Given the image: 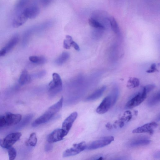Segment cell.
I'll return each instance as SVG.
<instances>
[{"label":"cell","instance_id":"29","mask_svg":"<svg viewBox=\"0 0 160 160\" xmlns=\"http://www.w3.org/2000/svg\"><path fill=\"white\" fill-rule=\"evenodd\" d=\"M156 65L155 64H151L149 69L146 71V72L148 73H154L158 71L156 68Z\"/></svg>","mask_w":160,"mask_h":160},{"label":"cell","instance_id":"25","mask_svg":"<svg viewBox=\"0 0 160 160\" xmlns=\"http://www.w3.org/2000/svg\"><path fill=\"white\" fill-rule=\"evenodd\" d=\"M66 39L64 41L63 47L64 48L69 49L71 47L70 43L73 41L72 37L69 35L66 36Z\"/></svg>","mask_w":160,"mask_h":160},{"label":"cell","instance_id":"22","mask_svg":"<svg viewBox=\"0 0 160 160\" xmlns=\"http://www.w3.org/2000/svg\"><path fill=\"white\" fill-rule=\"evenodd\" d=\"M37 142V139L36 135L35 133H33L30 135L26 143L28 146L34 147L36 146Z\"/></svg>","mask_w":160,"mask_h":160},{"label":"cell","instance_id":"18","mask_svg":"<svg viewBox=\"0 0 160 160\" xmlns=\"http://www.w3.org/2000/svg\"><path fill=\"white\" fill-rule=\"evenodd\" d=\"M151 142L150 140H138L132 141L130 144L132 147H137L148 145Z\"/></svg>","mask_w":160,"mask_h":160},{"label":"cell","instance_id":"13","mask_svg":"<svg viewBox=\"0 0 160 160\" xmlns=\"http://www.w3.org/2000/svg\"><path fill=\"white\" fill-rule=\"evenodd\" d=\"M23 12L28 19H32L35 18L39 14V10L37 7L32 6L25 8Z\"/></svg>","mask_w":160,"mask_h":160},{"label":"cell","instance_id":"3","mask_svg":"<svg viewBox=\"0 0 160 160\" xmlns=\"http://www.w3.org/2000/svg\"><path fill=\"white\" fill-rule=\"evenodd\" d=\"M53 80L49 84V95L53 97L61 92L63 89V82L60 75L56 73L52 74Z\"/></svg>","mask_w":160,"mask_h":160},{"label":"cell","instance_id":"19","mask_svg":"<svg viewBox=\"0 0 160 160\" xmlns=\"http://www.w3.org/2000/svg\"><path fill=\"white\" fill-rule=\"evenodd\" d=\"M69 56L70 54L68 52H64L56 60V63L59 65H61L68 59Z\"/></svg>","mask_w":160,"mask_h":160},{"label":"cell","instance_id":"28","mask_svg":"<svg viewBox=\"0 0 160 160\" xmlns=\"http://www.w3.org/2000/svg\"><path fill=\"white\" fill-rule=\"evenodd\" d=\"M155 87V86L154 84H149L144 87L143 88V90L147 94L153 90Z\"/></svg>","mask_w":160,"mask_h":160},{"label":"cell","instance_id":"1","mask_svg":"<svg viewBox=\"0 0 160 160\" xmlns=\"http://www.w3.org/2000/svg\"><path fill=\"white\" fill-rule=\"evenodd\" d=\"M63 98L50 107L42 115L35 120L33 123V127H37L48 122L61 109L63 106Z\"/></svg>","mask_w":160,"mask_h":160},{"label":"cell","instance_id":"34","mask_svg":"<svg viewBox=\"0 0 160 160\" xmlns=\"http://www.w3.org/2000/svg\"><path fill=\"white\" fill-rule=\"evenodd\" d=\"M154 156L155 158H160V152H157L155 153L154 154Z\"/></svg>","mask_w":160,"mask_h":160},{"label":"cell","instance_id":"23","mask_svg":"<svg viewBox=\"0 0 160 160\" xmlns=\"http://www.w3.org/2000/svg\"><path fill=\"white\" fill-rule=\"evenodd\" d=\"M109 21L112 30L116 34L119 33V29L117 23L115 19L112 17L109 18Z\"/></svg>","mask_w":160,"mask_h":160},{"label":"cell","instance_id":"27","mask_svg":"<svg viewBox=\"0 0 160 160\" xmlns=\"http://www.w3.org/2000/svg\"><path fill=\"white\" fill-rule=\"evenodd\" d=\"M7 149L9 160H13L15 159L17 155V152L16 149L12 146Z\"/></svg>","mask_w":160,"mask_h":160},{"label":"cell","instance_id":"16","mask_svg":"<svg viewBox=\"0 0 160 160\" xmlns=\"http://www.w3.org/2000/svg\"><path fill=\"white\" fill-rule=\"evenodd\" d=\"M31 77L28 71L24 70L22 71L20 76L19 82L21 85H24L29 83L31 81Z\"/></svg>","mask_w":160,"mask_h":160},{"label":"cell","instance_id":"17","mask_svg":"<svg viewBox=\"0 0 160 160\" xmlns=\"http://www.w3.org/2000/svg\"><path fill=\"white\" fill-rule=\"evenodd\" d=\"M160 93L158 91L150 97L147 101V104L149 106L156 105L160 101Z\"/></svg>","mask_w":160,"mask_h":160},{"label":"cell","instance_id":"36","mask_svg":"<svg viewBox=\"0 0 160 160\" xmlns=\"http://www.w3.org/2000/svg\"><path fill=\"white\" fill-rule=\"evenodd\" d=\"M103 159V158L102 157H100L98 159V160H101Z\"/></svg>","mask_w":160,"mask_h":160},{"label":"cell","instance_id":"32","mask_svg":"<svg viewBox=\"0 0 160 160\" xmlns=\"http://www.w3.org/2000/svg\"><path fill=\"white\" fill-rule=\"evenodd\" d=\"M105 127L108 130H111L113 129L112 126L109 123H107Z\"/></svg>","mask_w":160,"mask_h":160},{"label":"cell","instance_id":"31","mask_svg":"<svg viewBox=\"0 0 160 160\" xmlns=\"http://www.w3.org/2000/svg\"><path fill=\"white\" fill-rule=\"evenodd\" d=\"M53 149V146L50 144H47L45 147V150L47 152L51 151Z\"/></svg>","mask_w":160,"mask_h":160},{"label":"cell","instance_id":"8","mask_svg":"<svg viewBox=\"0 0 160 160\" xmlns=\"http://www.w3.org/2000/svg\"><path fill=\"white\" fill-rule=\"evenodd\" d=\"M113 104L111 96H108L105 98L96 109L97 112L102 114L107 112Z\"/></svg>","mask_w":160,"mask_h":160},{"label":"cell","instance_id":"14","mask_svg":"<svg viewBox=\"0 0 160 160\" xmlns=\"http://www.w3.org/2000/svg\"><path fill=\"white\" fill-rule=\"evenodd\" d=\"M28 19V18L23 11L14 19L12 25L14 28H18L24 24Z\"/></svg>","mask_w":160,"mask_h":160},{"label":"cell","instance_id":"12","mask_svg":"<svg viewBox=\"0 0 160 160\" xmlns=\"http://www.w3.org/2000/svg\"><path fill=\"white\" fill-rule=\"evenodd\" d=\"M65 136L62 129H57L54 131L47 137V140L49 143H52L62 140Z\"/></svg>","mask_w":160,"mask_h":160},{"label":"cell","instance_id":"5","mask_svg":"<svg viewBox=\"0 0 160 160\" xmlns=\"http://www.w3.org/2000/svg\"><path fill=\"white\" fill-rule=\"evenodd\" d=\"M114 140L113 136L103 137L93 142L87 146L86 149L88 150H93L102 148L110 144Z\"/></svg>","mask_w":160,"mask_h":160},{"label":"cell","instance_id":"10","mask_svg":"<svg viewBox=\"0 0 160 160\" xmlns=\"http://www.w3.org/2000/svg\"><path fill=\"white\" fill-rule=\"evenodd\" d=\"M158 124L154 122L146 124L143 126L134 130L132 132L134 134L148 133L152 135L154 132L153 129L157 127Z\"/></svg>","mask_w":160,"mask_h":160},{"label":"cell","instance_id":"9","mask_svg":"<svg viewBox=\"0 0 160 160\" xmlns=\"http://www.w3.org/2000/svg\"><path fill=\"white\" fill-rule=\"evenodd\" d=\"M78 115L77 112H74L70 114L63 123L62 130L66 136L71 129Z\"/></svg>","mask_w":160,"mask_h":160},{"label":"cell","instance_id":"35","mask_svg":"<svg viewBox=\"0 0 160 160\" xmlns=\"http://www.w3.org/2000/svg\"><path fill=\"white\" fill-rule=\"evenodd\" d=\"M157 121H160V116L159 115L158 116V117L157 118Z\"/></svg>","mask_w":160,"mask_h":160},{"label":"cell","instance_id":"11","mask_svg":"<svg viewBox=\"0 0 160 160\" xmlns=\"http://www.w3.org/2000/svg\"><path fill=\"white\" fill-rule=\"evenodd\" d=\"M19 39V37L18 35H15L14 36L6 46L0 50V57L4 56L12 50L18 43Z\"/></svg>","mask_w":160,"mask_h":160},{"label":"cell","instance_id":"33","mask_svg":"<svg viewBox=\"0 0 160 160\" xmlns=\"http://www.w3.org/2000/svg\"><path fill=\"white\" fill-rule=\"evenodd\" d=\"M119 127L121 128L123 127L125 125L124 122L122 121H119Z\"/></svg>","mask_w":160,"mask_h":160},{"label":"cell","instance_id":"20","mask_svg":"<svg viewBox=\"0 0 160 160\" xmlns=\"http://www.w3.org/2000/svg\"><path fill=\"white\" fill-rule=\"evenodd\" d=\"M29 60L33 63L40 64H44L46 61V58L43 56H31L29 57Z\"/></svg>","mask_w":160,"mask_h":160},{"label":"cell","instance_id":"21","mask_svg":"<svg viewBox=\"0 0 160 160\" xmlns=\"http://www.w3.org/2000/svg\"><path fill=\"white\" fill-rule=\"evenodd\" d=\"M88 21L90 25L93 27L102 30L105 29L103 25L93 18L89 19Z\"/></svg>","mask_w":160,"mask_h":160},{"label":"cell","instance_id":"26","mask_svg":"<svg viewBox=\"0 0 160 160\" xmlns=\"http://www.w3.org/2000/svg\"><path fill=\"white\" fill-rule=\"evenodd\" d=\"M118 95V89L117 87H115L113 89L111 95H110L113 105L117 101Z\"/></svg>","mask_w":160,"mask_h":160},{"label":"cell","instance_id":"24","mask_svg":"<svg viewBox=\"0 0 160 160\" xmlns=\"http://www.w3.org/2000/svg\"><path fill=\"white\" fill-rule=\"evenodd\" d=\"M140 82L138 78H134L130 79L128 81V87L130 88H134L138 87Z\"/></svg>","mask_w":160,"mask_h":160},{"label":"cell","instance_id":"6","mask_svg":"<svg viewBox=\"0 0 160 160\" xmlns=\"http://www.w3.org/2000/svg\"><path fill=\"white\" fill-rule=\"evenodd\" d=\"M147 94L143 91L142 92H139L129 100L126 105V108L132 109L140 104L146 99Z\"/></svg>","mask_w":160,"mask_h":160},{"label":"cell","instance_id":"15","mask_svg":"<svg viewBox=\"0 0 160 160\" xmlns=\"http://www.w3.org/2000/svg\"><path fill=\"white\" fill-rule=\"evenodd\" d=\"M106 89L105 86H104L95 91L91 95L89 96L86 99L87 101L96 100L100 98L103 95Z\"/></svg>","mask_w":160,"mask_h":160},{"label":"cell","instance_id":"37","mask_svg":"<svg viewBox=\"0 0 160 160\" xmlns=\"http://www.w3.org/2000/svg\"><path fill=\"white\" fill-rule=\"evenodd\" d=\"M45 1H46V0H45ZM51 0H47V2H48V3H49V2H50L51 1Z\"/></svg>","mask_w":160,"mask_h":160},{"label":"cell","instance_id":"30","mask_svg":"<svg viewBox=\"0 0 160 160\" xmlns=\"http://www.w3.org/2000/svg\"><path fill=\"white\" fill-rule=\"evenodd\" d=\"M71 46L73 47L76 50L79 51L80 48L78 45L73 41L70 43Z\"/></svg>","mask_w":160,"mask_h":160},{"label":"cell","instance_id":"2","mask_svg":"<svg viewBox=\"0 0 160 160\" xmlns=\"http://www.w3.org/2000/svg\"><path fill=\"white\" fill-rule=\"evenodd\" d=\"M21 119L20 114L10 112L3 115H0V127L16 125L20 122Z\"/></svg>","mask_w":160,"mask_h":160},{"label":"cell","instance_id":"7","mask_svg":"<svg viewBox=\"0 0 160 160\" xmlns=\"http://www.w3.org/2000/svg\"><path fill=\"white\" fill-rule=\"evenodd\" d=\"M87 146L85 142L75 144L73 147L64 151L63 156L64 157H67L76 155L86 149Z\"/></svg>","mask_w":160,"mask_h":160},{"label":"cell","instance_id":"4","mask_svg":"<svg viewBox=\"0 0 160 160\" xmlns=\"http://www.w3.org/2000/svg\"><path fill=\"white\" fill-rule=\"evenodd\" d=\"M21 136L22 134L20 132L10 134L3 139L0 140V146L3 148L8 149L18 141Z\"/></svg>","mask_w":160,"mask_h":160}]
</instances>
